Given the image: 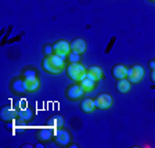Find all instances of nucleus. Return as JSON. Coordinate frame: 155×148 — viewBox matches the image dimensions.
<instances>
[{
  "label": "nucleus",
  "instance_id": "nucleus-1",
  "mask_svg": "<svg viewBox=\"0 0 155 148\" xmlns=\"http://www.w3.org/2000/svg\"><path fill=\"white\" fill-rule=\"evenodd\" d=\"M65 60H67V57L53 53L51 55H47L43 60V68L48 74H60L65 67Z\"/></svg>",
  "mask_w": 155,
  "mask_h": 148
},
{
  "label": "nucleus",
  "instance_id": "nucleus-2",
  "mask_svg": "<svg viewBox=\"0 0 155 148\" xmlns=\"http://www.w3.org/2000/svg\"><path fill=\"white\" fill-rule=\"evenodd\" d=\"M67 72H68V76L71 77L72 81L78 82V83H81L87 76V69L82 64H79V62H71L67 68Z\"/></svg>",
  "mask_w": 155,
  "mask_h": 148
},
{
  "label": "nucleus",
  "instance_id": "nucleus-3",
  "mask_svg": "<svg viewBox=\"0 0 155 148\" xmlns=\"http://www.w3.org/2000/svg\"><path fill=\"white\" fill-rule=\"evenodd\" d=\"M143 76H144V69L140 65H133L132 68H129L127 75H126V77L129 79L130 83H139L143 79Z\"/></svg>",
  "mask_w": 155,
  "mask_h": 148
},
{
  "label": "nucleus",
  "instance_id": "nucleus-4",
  "mask_svg": "<svg viewBox=\"0 0 155 148\" xmlns=\"http://www.w3.org/2000/svg\"><path fill=\"white\" fill-rule=\"evenodd\" d=\"M54 53L62 55V57H68V54L71 53V43H68L67 40H58L53 44Z\"/></svg>",
  "mask_w": 155,
  "mask_h": 148
},
{
  "label": "nucleus",
  "instance_id": "nucleus-5",
  "mask_svg": "<svg viewBox=\"0 0 155 148\" xmlns=\"http://www.w3.org/2000/svg\"><path fill=\"white\" fill-rule=\"evenodd\" d=\"M83 94H84V90H83V87L81 86V83L72 84V86L68 87V90H67V97L69 98V100H72V101L79 100Z\"/></svg>",
  "mask_w": 155,
  "mask_h": 148
},
{
  "label": "nucleus",
  "instance_id": "nucleus-6",
  "mask_svg": "<svg viewBox=\"0 0 155 148\" xmlns=\"http://www.w3.org/2000/svg\"><path fill=\"white\" fill-rule=\"evenodd\" d=\"M94 101H96V108H98V110H107L112 104V97L107 93H101L97 96V98Z\"/></svg>",
  "mask_w": 155,
  "mask_h": 148
},
{
  "label": "nucleus",
  "instance_id": "nucleus-7",
  "mask_svg": "<svg viewBox=\"0 0 155 148\" xmlns=\"http://www.w3.org/2000/svg\"><path fill=\"white\" fill-rule=\"evenodd\" d=\"M54 140H55V143H57V144L65 147V145H68L69 143H71V136H69L68 130L57 129L54 132Z\"/></svg>",
  "mask_w": 155,
  "mask_h": 148
},
{
  "label": "nucleus",
  "instance_id": "nucleus-8",
  "mask_svg": "<svg viewBox=\"0 0 155 148\" xmlns=\"http://www.w3.org/2000/svg\"><path fill=\"white\" fill-rule=\"evenodd\" d=\"M84 50H86V42L83 39H75L74 42H71V51L83 54Z\"/></svg>",
  "mask_w": 155,
  "mask_h": 148
},
{
  "label": "nucleus",
  "instance_id": "nucleus-9",
  "mask_svg": "<svg viewBox=\"0 0 155 148\" xmlns=\"http://www.w3.org/2000/svg\"><path fill=\"white\" fill-rule=\"evenodd\" d=\"M81 108H82V111L86 113L93 112L94 108H96V101L91 100V98H84L81 104Z\"/></svg>",
  "mask_w": 155,
  "mask_h": 148
},
{
  "label": "nucleus",
  "instance_id": "nucleus-10",
  "mask_svg": "<svg viewBox=\"0 0 155 148\" xmlns=\"http://www.w3.org/2000/svg\"><path fill=\"white\" fill-rule=\"evenodd\" d=\"M116 90L119 93H127L130 90V82L127 77H123V79H118V83H116Z\"/></svg>",
  "mask_w": 155,
  "mask_h": 148
},
{
  "label": "nucleus",
  "instance_id": "nucleus-11",
  "mask_svg": "<svg viewBox=\"0 0 155 148\" xmlns=\"http://www.w3.org/2000/svg\"><path fill=\"white\" fill-rule=\"evenodd\" d=\"M112 74L116 79H123V77H126V75H127V68H126L125 65H120V64L115 65L112 69Z\"/></svg>",
  "mask_w": 155,
  "mask_h": 148
},
{
  "label": "nucleus",
  "instance_id": "nucleus-12",
  "mask_svg": "<svg viewBox=\"0 0 155 148\" xmlns=\"http://www.w3.org/2000/svg\"><path fill=\"white\" fill-rule=\"evenodd\" d=\"M38 137L42 141H46V140H50L51 137H54V132L50 127H45V129H40L38 132Z\"/></svg>",
  "mask_w": 155,
  "mask_h": 148
},
{
  "label": "nucleus",
  "instance_id": "nucleus-13",
  "mask_svg": "<svg viewBox=\"0 0 155 148\" xmlns=\"http://www.w3.org/2000/svg\"><path fill=\"white\" fill-rule=\"evenodd\" d=\"M13 90L17 93H24L26 91V84H25V79H17L13 82Z\"/></svg>",
  "mask_w": 155,
  "mask_h": 148
},
{
  "label": "nucleus",
  "instance_id": "nucleus-14",
  "mask_svg": "<svg viewBox=\"0 0 155 148\" xmlns=\"http://www.w3.org/2000/svg\"><path fill=\"white\" fill-rule=\"evenodd\" d=\"M17 115H18V111L13 110V108H6V110L2 111V118H3L4 120H11V119H14Z\"/></svg>",
  "mask_w": 155,
  "mask_h": 148
},
{
  "label": "nucleus",
  "instance_id": "nucleus-15",
  "mask_svg": "<svg viewBox=\"0 0 155 148\" xmlns=\"http://www.w3.org/2000/svg\"><path fill=\"white\" fill-rule=\"evenodd\" d=\"M81 86L83 87L84 93H87V91L94 90V87H96V82L91 81V79H89V77H84L83 81L81 82Z\"/></svg>",
  "mask_w": 155,
  "mask_h": 148
},
{
  "label": "nucleus",
  "instance_id": "nucleus-16",
  "mask_svg": "<svg viewBox=\"0 0 155 148\" xmlns=\"http://www.w3.org/2000/svg\"><path fill=\"white\" fill-rule=\"evenodd\" d=\"M26 91H36L39 89V81L38 79H25Z\"/></svg>",
  "mask_w": 155,
  "mask_h": 148
},
{
  "label": "nucleus",
  "instance_id": "nucleus-17",
  "mask_svg": "<svg viewBox=\"0 0 155 148\" xmlns=\"http://www.w3.org/2000/svg\"><path fill=\"white\" fill-rule=\"evenodd\" d=\"M87 72L93 75V76L96 77L97 81L103 79V76H104V72L101 71V68H100V67H90L89 69H87Z\"/></svg>",
  "mask_w": 155,
  "mask_h": 148
},
{
  "label": "nucleus",
  "instance_id": "nucleus-18",
  "mask_svg": "<svg viewBox=\"0 0 155 148\" xmlns=\"http://www.w3.org/2000/svg\"><path fill=\"white\" fill-rule=\"evenodd\" d=\"M18 116L21 118V119H24V120H29L31 118H32V111L29 110V108L21 110V111H18Z\"/></svg>",
  "mask_w": 155,
  "mask_h": 148
},
{
  "label": "nucleus",
  "instance_id": "nucleus-19",
  "mask_svg": "<svg viewBox=\"0 0 155 148\" xmlns=\"http://www.w3.org/2000/svg\"><path fill=\"white\" fill-rule=\"evenodd\" d=\"M68 60H69V62H79L81 61V54H79V53H75V51H71L68 54Z\"/></svg>",
  "mask_w": 155,
  "mask_h": 148
},
{
  "label": "nucleus",
  "instance_id": "nucleus-20",
  "mask_svg": "<svg viewBox=\"0 0 155 148\" xmlns=\"http://www.w3.org/2000/svg\"><path fill=\"white\" fill-rule=\"evenodd\" d=\"M24 79H38V75L33 69H26L24 72Z\"/></svg>",
  "mask_w": 155,
  "mask_h": 148
},
{
  "label": "nucleus",
  "instance_id": "nucleus-21",
  "mask_svg": "<svg viewBox=\"0 0 155 148\" xmlns=\"http://www.w3.org/2000/svg\"><path fill=\"white\" fill-rule=\"evenodd\" d=\"M62 118L61 116H54V118H53V125L54 126H57V127H61L62 126Z\"/></svg>",
  "mask_w": 155,
  "mask_h": 148
},
{
  "label": "nucleus",
  "instance_id": "nucleus-22",
  "mask_svg": "<svg viewBox=\"0 0 155 148\" xmlns=\"http://www.w3.org/2000/svg\"><path fill=\"white\" fill-rule=\"evenodd\" d=\"M53 53H54V48H53V46H46V47H45V54L46 55H51Z\"/></svg>",
  "mask_w": 155,
  "mask_h": 148
},
{
  "label": "nucleus",
  "instance_id": "nucleus-23",
  "mask_svg": "<svg viewBox=\"0 0 155 148\" xmlns=\"http://www.w3.org/2000/svg\"><path fill=\"white\" fill-rule=\"evenodd\" d=\"M151 81L155 83V69H152V72H151Z\"/></svg>",
  "mask_w": 155,
  "mask_h": 148
},
{
  "label": "nucleus",
  "instance_id": "nucleus-24",
  "mask_svg": "<svg viewBox=\"0 0 155 148\" xmlns=\"http://www.w3.org/2000/svg\"><path fill=\"white\" fill-rule=\"evenodd\" d=\"M150 68H151V69H155V60L150 62Z\"/></svg>",
  "mask_w": 155,
  "mask_h": 148
},
{
  "label": "nucleus",
  "instance_id": "nucleus-25",
  "mask_svg": "<svg viewBox=\"0 0 155 148\" xmlns=\"http://www.w3.org/2000/svg\"><path fill=\"white\" fill-rule=\"evenodd\" d=\"M150 2H155V0H150Z\"/></svg>",
  "mask_w": 155,
  "mask_h": 148
}]
</instances>
